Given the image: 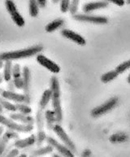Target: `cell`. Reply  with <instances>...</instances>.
I'll list each match as a JSON object with an SVG mask.
<instances>
[{"label": "cell", "mask_w": 130, "mask_h": 157, "mask_svg": "<svg viewBox=\"0 0 130 157\" xmlns=\"http://www.w3.org/2000/svg\"><path fill=\"white\" fill-rule=\"evenodd\" d=\"M80 0H72L70 1V6H69V11L70 13L72 15L76 14L78 10V7H79Z\"/></svg>", "instance_id": "obj_31"}, {"label": "cell", "mask_w": 130, "mask_h": 157, "mask_svg": "<svg viewBox=\"0 0 130 157\" xmlns=\"http://www.w3.org/2000/svg\"><path fill=\"white\" fill-rule=\"evenodd\" d=\"M12 79L13 81L16 89L22 90V88H23V78H22V77L18 78H12Z\"/></svg>", "instance_id": "obj_35"}, {"label": "cell", "mask_w": 130, "mask_h": 157, "mask_svg": "<svg viewBox=\"0 0 130 157\" xmlns=\"http://www.w3.org/2000/svg\"><path fill=\"white\" fill-rule=\"evenodd\" d=\"M20 154V151L17 147H12L11 150L7 152V154L6 155V156H9V157H12V156H17Z\"/></svg>", "instance_id": "obj_36"}, {"label": "cell", "mask_w": 130, "mask_h": 157, "mask_svg": "<svg viewBox=\"0 0 130 157\" xmlns=\"http://www.w3.org/2000/svg\"><path fill=\"white\" fill-rule=\"evenodd\" d=\"M61 35L64 37L65 38L72 41V42L77 43L79 46H86V40L79 33H77L75 31H72L71 29H63L60 32Z\"/></svg>", "instance_id": "obj_10"}, {"label": "cell", "mask_w": 130, "mask_h": 157, "mask_svg": "<svg viewBox=\"0 0 130 157\" xmlns=\"http://www.w3.org/2000/svg\"><path fill=\"white\" fill-rule=\"evenodd\" d=\"M3 90H4L2 89V88H0V95H1V94H2V91H3Z\"/></svg>", "instance_id": "obj_46"}, {"label": "cell", "mask_w": 130, "mask_h": 157, "mask_svg": "<svg viewBox=\"0 0 130 157\" xmlns=\"http://www.w3.org/2000/svg\"><path fill=\"white\" fill-rule=\"evenodd\" d=\"M21 157H25V156H27V154H21Z\"/></svg>", "instance_id": "obj_47"}, {"label": "cell", "mask_w": 130, "mask_h": 157, "mask_svg": "<svg viewBox=\"0 0 130 157\" xmlns=\"http://www.w3.org/2000/svg\"><path fill=\"white\" fill-rule=\"evenodd\" d=\"M128 139V135L126 133L124 132H120V133H116L111 135L109 138V141L112 143H124Z\"/></svg>", "instance_id": "obj_23"}, {"label": "cell", "mask_w": 130, "mask_h": 157, "mask_svg": "<svg viewBox=\"0 0 130 157\" xmlns=\"http://www.w3.org/2000/svg\"><path fill=\"white\" fill-rule=\"evenodd\" d=\"M127 2H128V3H129V0H127Z\"/></svg>", "instance_id": "obj_50"}, {"label": "cell", "mask_w": 130, "mask_h": 157, "mask_svg": "<svg viewBox=\"0 0 130 157\" xmlns=\"http://www.w3.org/2000/svg\"><path fill=\"white\" fill-rule=\"evenodd\" d=\"M63 25H64V21L63 19H61V18H59V19H55L53 21H51V22L47 24L46 27H45V29L48 33H52L54 31L57 30L58 29L62 27Z\"/></svg>", "instance_id": "obj_20"}, {"label": "cell", "mask_w": 130, "mask_h": 157, "mask_svg": "<svg viewBox=\"0 0 130 157\" xmlns=\"http://www.w3.org/2000/svg\"><path fill=\"white\" fill-rule=\"evenodd\" d=\"M15 106H16V111L18 113L26 114V115H29L32 113L31 107L25 103H16Z\"/></svg>", "instance_id": "obj_26"}, {"label": "cell", "mask_w": 130, "mask_h": 157, "mask_svg": "<svg viewBox=\"0 0 130 157\" xmlns=\"http://www.w3.org/2000/svg\"><path fill=\"white\" fill-rule=\"evenodd\" d=\"M54 148L51 145H47L46 147H42L38 149H35L32 151H31L30 155L32 156H42V155H46L48 154H51L53 151Z\"/></svg>", "instance_id": "obj_22"}, {"label": "cell", "mask_w": 130, "mask_h": 157, "mask_svg": "<svg viewBox=\"0 0 130 157\" xmlns=\"http://www.w3.org/2000/svg\"><path fill=\"white\" fill-rule=\"evenodd\" d=\"M45 117V124L47 125V128L49 130H52L53 127L55 124V117L53 110H47L44 112Z\"/></svg>", "instance_id": "obj_18"}, {"label": "cell", "mask_w": 130, "mask_h": 157, "mask_svg": "<svg viewBox=\"0 0 130 157\" xmlns=\"http://www.w3.org/2000/svg\"><path fill=\"white\" fill-rule=\"evenodd\" d=\"M73 19L81 22L95 24V25H105L108 22V19L106 17L102 16H93L89 14H76L72 15Z\"/></svg>", "instance_id": "obj_7"}, {"label": "cell", "mask_w": 130, "mask_h": 157, "mask_svg": "<svg viewBox=\"0 0 130 157\" xmlns=\"http://www.w3.org/2000/svg\"><path fill=\"white\" fill-rule=\"evenodd\" d=\"M106 1L112 2V3L117 5L119 7H123L124 5L125 4V1L124 0H106Z\"/></svg>", "instance_id": "obj_37"}, {"label": "cell", "mask_w": 130, "mask_h": 157, "mask_svg": "<svg viewBox=\"0 0 130 157\" xmlns=\"http://www.w3.org/2000/svg\"><path fill=\"white\" fill-rule=\"evenodd\" d=\"M22 77V71L19 63H15L12 66V78H18Z\"/></svg>", "instance_id": "obj_30"}, {"label": "cell", "mask_w": 130, "mask_h": 157, "mask_svg": "<svg viewBox=\"0 0 130 157\" xmlns=\"http://www.w3.org/2000/svg\"><path fill=\"white\" fill-rule=\"evenodd\" d=\"M52 130L55 133V134L59 137V138L62 141L63 144H64L72 153H74V154L77 153V147H76L75 143L70 138V137L67 135V134L66 133L63 127L61 126L60 124H55Z\"/></svg>", "instance_id": "obj_4"}, {"label": "cell", "mask_w": 130, "mask_h": 157, "mask_svg": "<svg viewBox=\"0 0 130 157\" xmlns=\"http://www.w3.org/2000/svg\"><path fill=\"white\" fill-rule=\"evenodd\" d=\"M51 1H52V2H53V3L56 4V3H58V2H59L60 0H51Z\"/></svg>", "instance_id": "obj_42"}, {"label": "cell", "mask_w": 130, "mask_h": 157, "mask_svg": "<svg viewBox=\"0 0 130 157\" xmlns=\"http://www.w3.org/2000/svg\"><path fill=\"white\" fill-rule=\"evenodd\" d=\"M43 47L42 45H35L32 47L24 48V49L16 50V51H12V52H2L0 53V60H17V59H26L39 54L40 52H42Z\"/></svg>", "instance_id": "obj_1"}, {"label": "cell", "mask_w": 130, "mask_h": 157, "mask_svg": "<svg viewBox=\"0 0 130 157\" xmlns=\"http://www.w3.org/2000/svg\"><path fill=\"white\" fill-rule=\"evenodd\" d=\"M52 106L53 111L55 117V124H61L63 121V109L61 106L60 96H55L52 95Z\"/></svg>", "instance_id": "obj_11"}, {"label": "cell", "mask_w": 130, "mask_h": 157, "mask_svg": "<svg viewBox=\"0 0 130 157\" xmlns=\"http://www.w3.org/2000/svg\"><path fill=\"white\" fill-rule=\"evenodd\" d=\"M35 119V123L37 124V132L44 131L45 126V117H44V110L41 108H38L37 113H36V117Z\"/></svg>", "instance_id": "obj_17"}, {"label": "cell", "mask_w": 130, "mask_h": 157, "mask_svg": "<svg viewBox=\"0 0 130 157\" xmlns=\"http://www.w3.org/2000/svg\"><path fill=\"white\" fill-rule=\"evenodd\" d=\"M130 68V61L129 60H126L123 63H120L119 65H117L115 70L119 73V74H122L124 72H126L127 70H128Z\"/></svg>", "instance_id": "obj_28"}, {"label": "cell", "mask_w": 130, "mask_h": 157, "mask_svg": "<svg viewBox=\"0 0 130 157\" xmlns=\"http://www.w3.org/2000/svg\"><path fill=\"white\" fill-rule=\"evenodd\" d=\"M70 6V0H60V11L63 13L68 12Z\"/></svg>", "instance_id": "obj_34"}, {"label": "cell", "mask_w": 130, "mask_h": 157, "mask_svg": "<svg viewBox=\"0 0 130 157\" xmlns=\"http://www.w3.org/2000/svg\"><path fill=\"white\" fill-rule=\"evenodd\" d=\"M0 104L2 105L3 109H6V110L12 112V113L16 112L15 104H13L11 101L7 100V99L4 98L3 97L1 96V95H0Z\"/></svg>", "instance_id": "obj_27"}, {"label": "cell", "mask_w": 130, "mask_h": 157, "mask_svg": "<svg viewBox=\"0 0 130 157\" xmlns=\"http://www.w3.org/2000/svg\"><path fill=\"white\" fill-rule=\"evenodd\" d=\"M36 59H37V62L39 63L40 65H42V67L47 68V70L50 71L51 73L57 74V73L60 72V67H59V65H58L53 60H51L49 58H47V56H45L44 55H37Z\"/></svg>", "instance_id": "obj_8"}, {"label": "cell", "mask_w": 130, "mask_h": 157, "mask_svg": "<svg viewBox=\"0 0 130 157\" xmlns=\"http://www.w3.org/2000/svg\"><path fill=\"white\" fill-rule=\"evenodd\" d=\"M3 132H4V126L3 125H0V138H2Z\"/></svg>", "instance_id": "obj_41"}, {"label": "cell", "mask_w": 130, "mask_h": 157, "mask_svg": "<svg viewBox=\"0 0 130 157\" xmlns=\"http://www.w3.org/2000/svg\"><path fill=\"white\" fill-rule=\"evenodd\" d=\"M3 135H4L7 138H8L9 140L19 138L18 132L12 130V129H8V130H6V131L4 130V132H3Z\"/></svg>", "instance_id": "obj_32"}, {"label": "cell", "mask_w": 130, "mask_h": 157, "mask_svg": "<svg viewBox=\"0 0 130 157\" xmlns=\"http://www.w3.org/2000/svg\"><path fill=\"white\" fill-rule=\"evenodd\" d=\"M50 90L52 92V95L55 96H60V85L59 81L56 76H52L51 78V85H50Z\"/></svg>", "instance_id": "obj_19"}, {"label": "cell", "mask_w": 130, "mask_h": 157, "mask_svg": "<svg viewBox=\"0 0 130 157\" xmlns=\"http://www.w3.org/2000/svg\"><path fill=\"white\" fill-rule=\"evenodd\" d=\"M2 66H3V61L0 60V69L2 68Z\"/></svg>", "instance_id": "obj_44"}, {"label": "cell", "mask_w": 130, "mask_h": 157, "mask_svg": "<svg viewBox=\"0 0 130 157\" xmlns=\"http://www.w3.org/2000/svg\"><path fill=\"white\" fill-rule=\"evenodd\" d=\"M22 78H23V94L25 97V103H31V73L30 69L27 66L22 68Z\"/></svg>", "instance_id": "obj_6"}, {"label": "cell", "mask_w": 130, "mask_h": 157, "mask_svg": "<svg viewBox=\"0 0 130 157\" xmlns=\"http://www.w3.org/2000/svg\"><path fill=\"white\" fill-rule=\"evenodd\" d=\"M46 138H47V134H46L45 131L37 132V134H36V142H35L36 145L37 147H41L42 145V143L46 141Z\"/></svg>", "instance_id": "obj_29"}, {"label": "cell", "mask_w": 130, "mask_h": 157, "mask_svg": "<svg viewBox=\"0 0 130 157\" xmlns=\"http://www.w3.org/2000/svg\"><path fill=\"white\" fill-rule=\"evenodd\" d=\"M0 124L18 133H30L33 130V124H19L18 122L0 114Z\"/></svg>", "instance_id": "obj_2"}, {"label": "cell", "mask_w": 130, "mask_h": 157, "mask_svg": "<svg viewBox=\"0 0 130 157\" xmlns=\"http://www.w3.org/2000/svg\"><path fill=\"white\" fill-rule=\"evenodd\" d=\"M12 61L6 60L3 62V72H2V79L5 82H9L12 78Z\"/></svg>", "instance_id": "obj_16"}, {"label": "cell", "mask_w": 130, "mask_h": 157, "mask_svg": "<svg viewBox=\"0 0 130 157\" xmlns=\"http://www.w3.org/2000/svg\"><path fill=\"white\" fill-rule=\"evenodd\" d=\"M119 103V98L117 97H112L108 100H107L105 103H102L101 105L95 107L91 111V116L94 118L99 117L101 116L107 114L114 108H116Z\"/></svg>", "instance_id": "obj_3"}, {"label": "cell", "mask_w": 130, "mask_h": 157, "mask_svg": "<svg viewBox=\"0 0 130 157\" xmlns=\"http://www.w3.org/2000/svg\"><path fill=\"white\" fill-rule=\"evenodd\" d=\"M51 97H52V92L50 89L46 90L43 94L42 95V98L40 99L39 102V108L42 109V110H45L47 106L48 105V103H50V101L51 100Z\"/></svg>", "instance_id": "obj_21"}, {"label": "cell", "mask_w": 130, "mask_h": 157, "mask_svg": "<svg viewBox=\"0 0 130 157\" xmlns=\"http://www.w3.org/2000/svg\"><path fill=\"white\" fill-rule=\"evenodd\" d=\"M2 112H3V108H2V105L0 104V114H2Z\"/></svg>", "instance_id": "obj_43"}, {"label": "cell", "mask_w": 130, "mask_h": 157, "mask_svg": "<svg viewBox=\"0 0 130 157\" xmlns=\"http://www.w3.org/2000/svg\"><path fill=\"white\" fill-rule=\"evenodd\" d=\"M119 75L120 74L114 69V70H111L109 72H107V73H104V74H102L100 79H101V82L102 83H108V82H112L113 80L117 78Z\"/></svg>", "instance_id": "obj_24"}, {"label": "cell", "mask_w": 130, "mask_h": 157, "mask_svg": "<svg viewBox=\"0 0 130 157\" xmlns=\"http://www.w3.org/2000/svg\"><path fill=\"white\" fill-rule=\"evenodd\" d=\"M8 82V90L10 91H15V89H16V87L14 86V83H13V81L12 79H11Z\"/></svg>", "instance_id": "obj_38"}, {"label": "cell", "mask_w": 130, "mask_h": 157, "mask_svg": "<svg viewBox=\"0 0 130 157\" xmlns=\"http://www.w3.org/2000/svg\"><path fill=\"white\" fill-rule=\"evenodd\" d=\"M29 11L31 17H37L39 13V6L37 0H29Z\"/></svg>", "instance_id": "obj_25"}, {"label": "cell", "mask_w": 130, "mask_h": 157, "mask_svg": "<svg viewBox=\"0 0 130 157\" xmlns=\"http://www.w3.org/2000/svg\"><path fill=\"white\" fill-rule=\"evenodd\" d=\"M10 118L14 120L17 122H21L22 124H33L35 123V119L29 115H26L21 113H11L9 115Z\"/></svg>", "instance_id": "obj_15"}, {"label": "cell", "mask_w": 130, "mask_h": 157, "mask_svg": "<svg viewBox=\"0 0 130 157\" xmlns=\"http://www.w3.org/2000/svg\"><path fill=\"white\" fill-rule=\"evenodd\" d=\"M91 154H92V153H91L90 151L89 150V149H86V150L84 151L83 153L81 154V155H82V156H90V155H91Z\"/></svg>", "instance_id": "obj_40"}, {"label": "cell", "mask_w": 130, "mask_h": 157, "mask_svg": "<svg viewBox=\"0 0 130 157\" xmlns=\"http://www.w3.org/2000/svg\"><path fill=\"white\" fill-rule=\"evenodd\" d=\"M47 143H48L49 145H51L54 149H55L57 151V152L59 153L61 155L63 156H67V157H73L74 156V153H72L68 148L62 143H59L58 141L52 137H47L46 138Z\"/></svg>", "instance_id": "obj_9"}, {"label": "cell", "mask_w": 130, "mask_h": 157, "mask_svg": "<svg viewBox=\"0 0 130 157\" xmlns=\"http://www.w3.org/2000/svg\"><path fill=\"white\" fill-rule=\"evenodd\" d=\"M53 156H55V157H57V156H60V154H59V153H58V154H53Z\"/></svg>", "instance_id": "obj_45"}, {"label": "cell", "mask_w": 130, "mask_h": 157, "mask_svg": "<svg viewBox=\"0 0 130 157\" xmlns=\"http://www.w3.org/2000/svg\"><path fill=\"white\" fill-rule=\"evenodd\" d=\"M129 78H130V75H128V83H129Z\"/></svg>", "instance_id": "obj_48"}, {"label": "cell", "mask_w": 130, "mask_h": 157, "mask_svg": "<svg viewBox=\"0 0 130 157\" xmlns=\"http://www.w3.org/2000/svg\"><path fill=\"white\" fill-rule=\"evenodd\" d=\"M108 7V2L107 1H98V2H87L83 5L82 10L85 13H90L96 10L102 9Z\"/></svg>", "instance_id": "obj_13"}, {"label": "cell", "mask_w": 130, "mask_h": 157, "mask_svg": "<svg viewBox=\"0 0 130 157\" xmlns=\"http://www.w3.org/2000/svg\"><path fill=\"white\" fill-rule=\"evenodd\" d=\"M9 139L7 138L6 137L2 134V138H0V156H2V153L4 151L5 148L7 146V144L9 143Z\"/></svg>", "instance_id": "obj_33"}, {"label": "cell", "mask_w": 130, "mask_h": 157, "mask_svg": "<svg viewBox=\"0 0 130 157\" xmlns=\"http://www.w3.org/2000/svg\"><path fill=\"white\" fill-rule=\"evenodd\" d=\"M35 142H36V135L32 134L26 138H22V139L16 138V139H15L13 146L18 149H25V148L32 147L33 144H35Z\"/></svg>", "instance_id": "obj_12"}, {"label": "cell", "mask_w": 130, "mask_h": 157, "mask_svg": "<svg viewBox=\"0 0 130 157\" xmlns=\"http://www.w3.org/2000/svg\"><path fill=\"white\" fill-rule=\"evenodd\" d=\"M2 80H3V79H2V78H0V84H1V83H2Z\"/></svg>", "instance_id": "obj_49"}, {"label": "cell", "mask_w": 130, "mask_h": 157, "mask_svg": "<svg viewBox=\"0 0 130 157\" xmlns=\"http://www.w3.org/2000/svg\"><path fill=\"white\" fill-rule=\"evenodd\" d=\"M5 6L7 8V12L10 14L12 20L18 27H23L25 25V21L21 13L18 12L15 2L12 0H6L5 1Z\"/></svg>", "instance_id": "obj_5"}, {"label": "cell", "mask_w": 130, "mask_h": 157, "mask_svg": "<svg viewBox=\"0 0 130 157\" xmlns=\"http://www.w3.org/2000/svg\"><path fill=\"white\" fill-rule=\"evenodd\" d=\"M1 96L3 97L7 100L14 103H25V97L23 94H19L15 91L10 90H3L1 94Z\"/></svg>", "instance_id": "obj_14"}, {"label": "cell", "mask_w": 130, "mask_h": 157, "mask_svg": "<svg viewBox=\"0 0 130 157\" xmlns=\"http://www.w3.org/2000/svg\"><path fill=\"white\" fill-rule=\"evenodd\" d=\"M37 3H38V6L39 7H42V8H44L46 6H47V0H37Z\"/></svg>", "instance_id": "obj_39"}]
</instances>
